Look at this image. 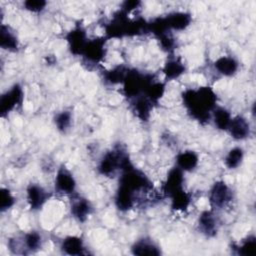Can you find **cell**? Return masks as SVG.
<instances>
[{
	"label": "cell",
	"mask_w": 256,
	"mask_h": 256,
	"mask_svg": "<svg viewBox=\"0 0 256 256\" xmlns=\"http://www.w3.org/2000/svg\"><path fill=\"white\" fill-rule=\"evenodd\" d=\"M182 99L187 112L200 123L209 121L217 103L216 93L208 86L187 89L182 93Z\"/></svg>",
	"instance_id": "1"
},
{
	"label": "cell",
	"mask_w": 256,
	"mask_h": 256,
	"mask_svg": "<svg viewBox=\"0 0 256 256\" xmlns=\"http://www.w3.org/2000/svg\"><path fill=\"white\" fill-rule=\"evenodd\" d=\"M132 163L122 149H113L107 151L99 161L98 171L103 176H113L118 170L123 171L124 169L131 166Z\"/></svg>",
	"instance_id": "2"
},
{
	"label": "cell",
	"mask_w": 256,
	"mask_h": 256,
	"mask_svg": "<svg viewBox=\"0 0 256 256\" xmlns=\"http://www.w3.org/2000/svg\"><path fill=\"white\" fill-rule=\"evenodd\" d=\"M153 76L149 74L141 73L137 70H129L122 82L123 91L126 97L134 99L138 96L143 95L146 86L152 81Z\"/></svg>",
	"instance_id": "3"
},
{
	"label": "cell",
	"mask_w": 256,
	"mask_h": 256,
	"mask_svg": "<svg viewBox=\"0 0 256 256\" xmlns=\"http://www.w3.org/2000/svg\"><path fill=\"white\" fill-rule=\"evenodd\" d=\"M131 21L128 14L121 9L114 13L111 21L106 25V38H122L129 36Z\"/></svg>",
	"instance_id": "4"
},
{
	"label": "cell",
	"mask_w": 256,
	"mask_h": 256,
	"mask_svg": "<svg viewBox=\"0 0 256 256\" xmlns=\"http://www.w3.org/2000/svg\"><path fill=\"white\" fill-rule=\"evenodd\" d=\"M232 201V190L222 180L216 181L209 192V203L213 209H222Z\"/></svg>",
	"instance_id": "5"
},
{
	"label": "cell",
	"mask_w": 256,
	"mask_h": 256,
	"mask_svg": "<svg viewBox=\"0 0 256 256\" xmlns=\"http://www.w3.org/2000/svg\"><path fill=\"white\" fill-rule=\"evenodd\" d=\"M24 93L19 84H14L9 90H7L0 99V112L2 117L15 110L23 101Z\"/></svg>",
	"instance_id": "6"
},
{
	"label": "cell",
	"mask_w": 256,
	"mask_h": 256,
	"mask_svg": "<svg viewBox=\"0 0 256 256\" xmlns=\"http://www.w3.org/2000/svg\"><path fill=\"white\" fill-rule=\"evenodd\" d=\"M106 40L104 38H95L88 40L82 56L90 63L97 64L103 60L106 54Z\"/></svg>",
	"instance_id": "7"
},
{
	"label": "cell",
	"mask_w": 256,
	"mask_h": 256,
	"mask_svg": "<svg viewBox=\"0 0 256 256\" xmlns=\"http://www.w3.org/2000/svg\"><path fill=\"white\" fill-rule=\"evenodd\" d=\"M69 49L72 54L82 56L84 48L89 39H87L86 32L82 26H75L66 36Z\"/></svg>",
	"instance_id": "8"
},
{
	"label": "cell",
	"mask_w": 256,
	"mask_h": 256,
	"mask_svg": "<svg viewBox=\"0 0 256 256\" xmlns=\"http://www.w3.org/2000/svg\"><path fill=\"white\" fill-rule=\"evenodd\" d=\"M55 190L61 194H72L76 188V181L72 173L65 167H60L55 176Z\"/></svg>",
	"instance_id": "9"
},
{
	"label": "cell",
	"mask_w": 256,
	"mask_h": 256,
	"mask_svg": "<svg viewBox=\"0 0 256 256\" xmlns=\"http://www.w3.org/2000/svg\"><path fill=\"white\" fill-rule=\"evenodd\" d=\"M184 172L179 169L177 166L173 167L169 170L166 180L163 183L162 191L163 193L170 197L177 191L183 189V183H184Z\"/></svg>",
	"instance_id": "10"
},
{
	"label": "cell",
	"mask_w": 256,
	"mask_h": 256,
	"mask_svg": "<svg viewBox=\"0 0 256 256\" xmlns=\"http://www.w3.org/2000/svg\"><path fill=\"white\" fill-rule=\"evenodd\" d=\"M227 131L235 140H244L250 134V124L248 120L240 115L231 118Z\"/></svg>",
	"instance_id": "11"
},
{
	"label": "cell",
	"mask_w": 256,
	"mask_h": 256,
	"mask_svg": "<svg viewBox=\"0 0 256 256\" xmlns=\"http://www.w3.org/2000/svg\"><path fill=\"white\" fill-rule=\"evenodd\" d=\"M27 201L32 210L40 209L48 200L49 194L38 184H30L26 189Z\"/></svg>",
	"instance_id": "12"
},
{
	"label": "cell",
	"mask_w": 256,
	"mask_h": 256,
	"mask_svg": "<svg viewBox=\"0 0 256 256\" xmlns=\"http://www.w3.org/2000/svg\"><path fill=\"white\" fill-rule=\"evenodd\" d=\"M165 20L170 30L182 31L191 24L192 16L184 11H176L166 15Z\"/></svg>",
	"instance_id": "13"
},
{
	"label": "cell",
	"mask_w": 256,
	"mask_h": 256,
	"mask_svg": "<svg viewBox=\"0 0 256 256\" xmlns=\"http://www.w3.org/2000/svg\"><path fill=\"white\" fill-rule=\"evenodd\" d=\"M198 226L201 233H203L207 237H212L216 235L218 230V225H217V219L213 211L211 210L203 211L199 216Z\"/></svg>",
	"instance_id": "14"
},
{
	"label": "cell",
	"mask_w": 256,
	"mask_h": 256,
	"mask_svg": "<svg viewBox=\"0 0 256 256\" xmlns=\"http://www.w3.org/2000/svg\"><path fill=\"white\" fill-rule=\"evenodd\" d=\"M136 203L135 193L119 184L115 194V205L120 211L130 210Z\"/></svg>",
	"instance_id": "15"
},
{
	"label": "cell",
	"mask_w": 256,
	"mask_h": 256,
	"mask_svg": "<svg viewBox=\"0 0 256 256\" xmlns=\"http://www.w3.org/2000/svg\"><path fill=\"white\" fill-rule=\"evenodd\" d=\"M214 68L221 75L231 77L237 73L239 63L232 56H221L214 62Z\"/></svg>",
	"instance_id": "16"
},
{
	"label": "cell",
	"mask_w": 256,
	"mask_h": 256,
	"mask_svg": "<svg viewBox=\"0 0 256 256\" xmlns=\"http://www.w3.org/2000/svg\"><path fill=\"white\" fill-rule=\"evenodd\" d=\"M92 212V206L90 202L83 198L77 197L72 201L71 214L79 222H85Z\"/></svg>",
	"instance_id": "17"
},
{
	"label": "cell",
	"mask_w": 256,
	"mask_h": 256,
	"mask_svg": "<svg viewBox=\"0 0 256 256\" xmlns=\"http://www.w3.org/2000/svg\"><path fill=\"white\" fill-rule=\"evenodd\" d=\"M199 162L198 155L192 150H186L180 152L176 156V166L183 172H189L194 170Z\"/></svg>",
	"instance_id": "18"
},
{
	"label": "cell",
	"mask_w": 256,
	"mask_h": 256,
	"mask_svg": "<svg viewBox=\"0 0 256 256\" xmlns=\"http://www.w3.org/2000/svg\"><path fill=\"white\" fill-rule=\"evenodd\" d=\"M63 253L68 255H82L85 254V247L83 240L78 236L65 237L60 246Z\"/></svg>",
	"instance_id": "19"
},
{
	"label": "cell",
	"mask_w": 256,
	"mask_h": 256,
	"mask_svg": "<svg viewBox=\"0 0 256 256\" xmlns=\"http://www.w3.org/2000/svg\"><path fill=\"white\" fill-rule=\"evenodd\" d=\"M153 103L143 95L133 99L134 112L141 121H147L150 118Z\"/></svg>",
	"instance_id": "20"
},
{
	"label": "cell",
	"mask_w": 256,
	"mask_h": 256,
	"mask_svg": "<svg viewBox=\"0 0 256 256\" xmlns=\"http://www.w3.org/2000/svg\"><path fill=\"white\" fill-rule=\"evenodd\" d=\"M132 253L134 255H159L161 252H160V249L159 247L150 239H147V238H142V239H139L137 240L132 248Z\"/></svg>",
	"instance_id": "21"
},
{
	"label": "cell",
	"mask_w": 256,
	"mask_h": 256,
	"mask_svg": "<svg viewBox=\"0 0 256 256\" xmlns=\"http://www.w3.org/2000/svg\"><path fill=\"white\" fill-rule=\"evenodd\" d=\"M0 46L8 51H17L19 47L18 38L10 27L2 24L0 28Z\"/></svg>",
	"instance_id": "22"
},
{
	"label": "cell",
	"mask_w": 256,
	"mask_h": 256,
	"mask_svg": "<svg viewBox=\"0 0 256 256\" xmlns=\"http://www.w3.org/2000/svg\"><path fill=\"white\" fill-rule=\"evenodd\" d=\"M162 71L167 80H173L180 77L184 73L185 66L179 59L173 58L169 59L165 63Z\"/></svg>",
	"instance_id": "23"
},
{
	"label": "cell",
	"mask_w": 256,
	"mask_h": 256,
	"mask_svg": "<svg viewBox=\"0 0 256 256\" xmlns=\"http://www.w3.org/2000/svg\"><path fill=\"white\" fill-rule=\"evenodd\" d=\"M211 117H212L213 122H214L215 126L217 127V129L227 131V128L229 126L232 116L226 108L216 106L211 113Z\"/></svg>",
	"instance_id": "24"
},
{
	"label": "cell",
	"mask_w": 256,
	"mask_h": 256,
	"mask_svg": "<svg viewBox=\"0 0 256 256\" xmlns=\"http://www.w3.org/2000/svg\"><path fill=\"white\" fill-rule=\"evenodd\" d=\"M165 92V85L162 82L152 80L145 88L143 96L148 98L153 104L157 103Z\"/></svg>",
	"instance_id": "25"
},
{
	"label": "cell",
	"mask_w": 256,
	"mask_h": 256,
	"mask_svg": "<svg viewBox=\"0 0 256 256\" xmlns=\"http://www.w3.org/2000/svg\"><path fill=\"white\" fill-rule=\"evenodd\" d=\"M169 198L171 199V208L176 211L186 210L191 202L190 195L187 192H185L184 189L177 191Z\"/></svg>",
	"instance_id": "26"
},
{
	"label": "cell",
	"mask_w": 256,
	"mask_h": 256,
	"mask_svg": "<svg viewBox=\"0 0 256 256\" xmlns=\"http://www.w3.org/2000/svg\"><path fill=\"white\" fill-rule=\"evenodd\" d=\"M244 158V151L241 147H234L228 151L224 158V163L228 169L238 168Z\"/></svg>",
	"instance_id": "27"
},
{
	"label": "cell",
	"mask_w": 256,
	"mask_h": 256,
	"mask_svg": "<svg viewBox=\"0 0 256 256\" xmlns=\"http://www.w3.org/2000/svg\"><path fill=\"white\" fill-rule=\"evenodd\" d=\"M128 69L123 65L115 66L104 74V80L108 84H119L122 83Z\"/></svg>",
	"instance_id": "28"
},
{
	"label": "cell",
	"mask_w": 256,
	"mask_h": 256,
	"mask_svg": "<svg viewBox=\"0 0 256 256\" xmlns=\"http://www.w3.org/2000/svg\"><path fill=\"white\" fill-rule=\"evenodd\" d=\"M237 254L242 256H254L256 254V238L254 235L248 236L236 246Z\"/></svg>",
	"instance_id": "29"
},
{
	"label": "cell",
	"mask_w": 256,
	"mask_h": 256,
	"mask_svg": "<svg viewBox=\"0 0 256 256\" xmlns=\"http://www.w3.org/2000/svg\"><path fill=\"white\" fill-rule=\"evenodd\" d=\"M42 237L36 231H30L26 233L23 237V246H25L26 250L36 251L41 247Z\"/></svg>",
	"instance_id": "30"
},
{
	"label": "cell",
	"mask_w": 256,
	"mask_h": 256,
	"mask_svg": "<svg viewBox=\"0 0 256 256\" xmlns=\"http://www.w3.org/2000/svg\"><path fill=\"white\" fill-rule=\"evenodd\" d=\"M54 123L57 128L62 133H65L71 126L72 114L69 111H61L56 114L54 118Z\"/></svg>",
	"instance_id": "31"
},
{
	"label": "cell",
	"mask_w": 256,
	"mask_h": 256,
	"mask_svg": "<svg viewBox=\"0 0 256 256\" xmlns=\"http://www.w3.org/2000/svg\"><path fill=\"white\" fill-rule=\"evenodd\" d=\"M0 199V210L2 212L10 209L15 204V198L7 188H1Z\"/></svg>",
	"instance_id": "32"
},
{
	"label": "cell",
	"mask_w": 256,
	"mask_h": 256,
	"mask_svg": "<svg viewBox=\"0 0 256 256\" xmlns=\"http://www.w3.org/2000/svg\"><path fill=\"white\" fill-rule=\"evenodd\" d=\"M46 5H47V2L43 0H27L23 3L24 8L33 13H38L43 11Z\"/></svg>",
	"instance_id": "33"
},
{
	"label": "cell",
	"mask_w": 256,
	"mask_h": 256,
	"mask_svg": "<svg viewBox=\"0 0 256 256\" xmlns=\"http://www.w3.org/2000/svg\"><path fill=\"white\" fill-rule=\"evenodd\" d=\"M140 5H141V2H140V1H135V0H132V1H125V2L122 3L121 10L128 14V13H130L131 11L137 9Z\"/></svg>",
	"instance_id": "34"
}]
</instances>
